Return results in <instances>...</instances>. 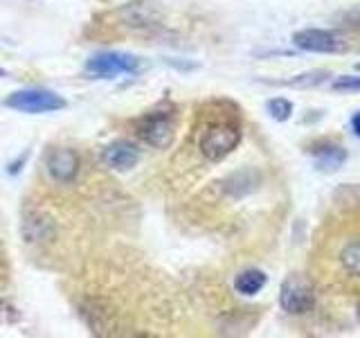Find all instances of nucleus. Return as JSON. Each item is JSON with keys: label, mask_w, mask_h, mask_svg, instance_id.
Instances as JSON below:
<instances>
[{"label": "nucleus", "mask_w": 360, "mask_h": 338, "mask_svg": "<svg viewBox=\"0 0 360 338\" xmlns=\"http://www.w3.org/2000/svg\"><path fill=\"white\" fill-rule=\"evenodd\" d=\"M315 268L322 284L360 296V210L326 221L315 244Z\"/></svg>", "instance_id": "nucleus-1"}, {"label": "nucleus", "mask_w": 360, "mask_h": 338, "mask_svg": "<svg viewBox=\"0 0 360 338\" xmlns=\"http://www.w3.org/2000/svg\"><path fill=\"white\" fill-rule=\"evenodd\" d=\"M241 142V131L239 127H234L230 122H217L210 124L205 129V133L200 135V154L207 158V161L219 163L225 156H230L236 144Z\"/></svg>", "instance_id": "nucleus-2"}, {"label": "nucleus", "mask_w": 360, "mask_h": 338, "mask_svg": "<svg viewBox=\"0 0 360 338\" xmlns=\"http://www.w3.org/2000/svg\"><path fill=\"white\" fill-rule=\"evenodd\" d=\"M5 104L18 113H30V115H39V113H52L65 108V99L61 95L52 93L48 88H25L18 93L9 95Z\"/></svg>", "instance_id": "nucleus-3"}, {"label": "nucleus", "mask_w": 360, "mask_h": 338, "mask_svg": "<svg viewBox=\"0 0 360 338\" xmlns=\"http://www.w3.org/2000/svg\"><path fill=\"white\" fill-rule=\"evenodd\" d=\"M140 59L127 52H99L90 56L86 63V73L95 75L99 79H115L120 75H138L140 73Z\"/></svg>", "instance_id": "nucleus-4"}, {"label": "nucleus", "mask_w": 360, "mask_h": 338, "mask_svg": "<svg viewBox=\"0 0 360 338\" xmlns=\"http://www.w3.org/2000/svg\"><path fill=\"white\" fill-rule=\"evenodd\" d=\"M279 304L288 313H307L315 307V289L311 287V282L307 277L290 275L281 284Z\"/></svg>", "instance_id": "nucleus-5"}, {"label": "nucleus", "mask_w": 360, "mask_h": 338, "mask_svg": "<svg viewBox=\"0 0 360 338\" xmlns=\"http://www.w3.org/2000/svg\"><path fill=\"white\" fill-rule=\"evenodd\" d=\"M292 43L300 50L318 52V54H340L347 50V41L342 34L331 30H302L292 34Z\"/></svg>", "instance_id": "nucleus-6"}, {"label": "nucleus", "mask_w": 360, "mask_h": 338, "mask_svg": "<svg viewBox=\"0 0 360 338\" xmlns=\"http://www.w3.org/2000/svg\"><path fill=\"white\" fill-rule=\"evenodd\" d=\"M138 133L146 144L155 146V149H167L174 142L176 124L174 118L167 115V113H155V115H146L138 124Z\"/></svg>", "instance_id": "nucleus-7"}, {"label": "nucleus", "mask_w": 360, "mask_h": 338, "mask_svg": "<svg viewBox=\"0 0 360 338\" xmlns=\"http://www.w3.org/2000/svg\"><path fill=\"white\" fill-rule=\"evenodd\" d=\"M45 167L48 174L56 180V183H70L79 174V156L77 151L61 146V149H52L45 158Z\"/></svg>", "instance_id": "nucleus-8"}, {"label": "nucleus", "mask_w": 360, "mask_h": 338, "mask_svg": "<svg viewBox=\"0 0 360 338\" xmlns=\"http://www.w3.org/2000/svg\"><path fill=\"white\" fill-rule=\"evenodd\" d=\"M101 161L115 172H129L140 163V149L127 140H117L106 146L104 154H101Z\"/></svg>", "instance_id": "nucleus-9"}, {"label": "nucleus", "mask_w": 360, "mask_h": 338, "mask_svg": "<svg viewBox=\"0 0 360 338\" xmlns=\"http://www.w3.org/2000/svg\"><path fill=\"white\" fill-rule=\"evenodd\" d=\"M266 282H268V277L264 270L248 268L234 277V289H236V293H241V296H255V293H259L266 287Z\"/></svg>", "instance_id": "nucleus-10"}, {"label": "nucleus", "mask_w": 360, "mask_h": 338, "mask_svg": "<svg viewBox=\"0 0 360 338\" xmlns=\"http://www.w3.org/2000/svg\"><path fill=\"white\" fill-rule=\"evenodd\" d=\"M347 161V151L342 146H320L318 151H315V165L322 172H335V169H340Z\"/></svg>", "instance_id": "nucleus-11"}, {"label": "nucleus", "mask_w": 360, "mask_h": 338, "mask_svg": "<svg viewBox=\"0 0 360 338\" xmlns=\"http://www.w3.org/2000/svg\"><path fill=\"white\" fill-rule=\"evenodd\" d=\"M266 108H268V113H270V118L277 120V122H286V120L292 115V104H290L288 99H284V97L270 99Z\"/></svg>", "instance_id": "nucleus-12"}, {"label": "nucleus", "mask_w": 360, "mask_h": 338, "mask_svg": "<svg viewBox=\"0 0 360 338\" xmlns=\"http://www.w3.org/2000/svg\"><path fill=\"white\" fill-rule=\"evenodd\" d=\"M335 93H360V77H338L333 82Z\"/></svg>", "instance_id": "nucleus-13"}, {"label": "nucleus", "mask_w": 360, "mask_h": 338, "mask_svg": "<svg viewBox=\"0 0 360 338\" xmlns=\"http://www.w3.org/2000/svg\"><path fill=\"white\" fill-rule=\"evenodd\" d=\"M324 79H326V73L320 70V73H307L300 79H292V82H288V84L290 86H315V84H322Z\"/></svg>", "instance_id": "nucleus-14"}, {"label": "nucleus", "mask_w": 360, "mask_h": 338, "mask_svg": "<svg viewBox=\"0 0 360 338\" xmlns=\"http://www.w3.org/2000/svg\"><path fill=\"white\" fill-rule=\"evenodd\" d=\"M352 127H354V133L360 138V111L354 113V118H352Z\"/></svg>", "instance_id": "nucleus-15"}, {"label": "nucleus", "mask_w": 360, "mask_h": 338, "mask_svg": "<svg viewBox=\"0 0 360 338\" xmlns=\"http://www.w3.org/2000/svg\"><path fill=\"white\" fill-rule=\"evenodd\" d=\"M0 77H5V70H3V68H0Z\"/></svg>", "instance_id": "nucleus-16"}, {"label": "nucleus", "mask_w": 360, "mask_h": 338, "mask_svg": "<svg viewBox=\"0 0 360 338\" xmlns=\"http://www.w3.org/2000/svg\"><path fill=\"white\" fill-rule=\"evenodd\" d=\"M356 68H358V70H360V63H358V65H356Z\"/></svg>", "instance_id": "nucleus-17"}]
</instances>
